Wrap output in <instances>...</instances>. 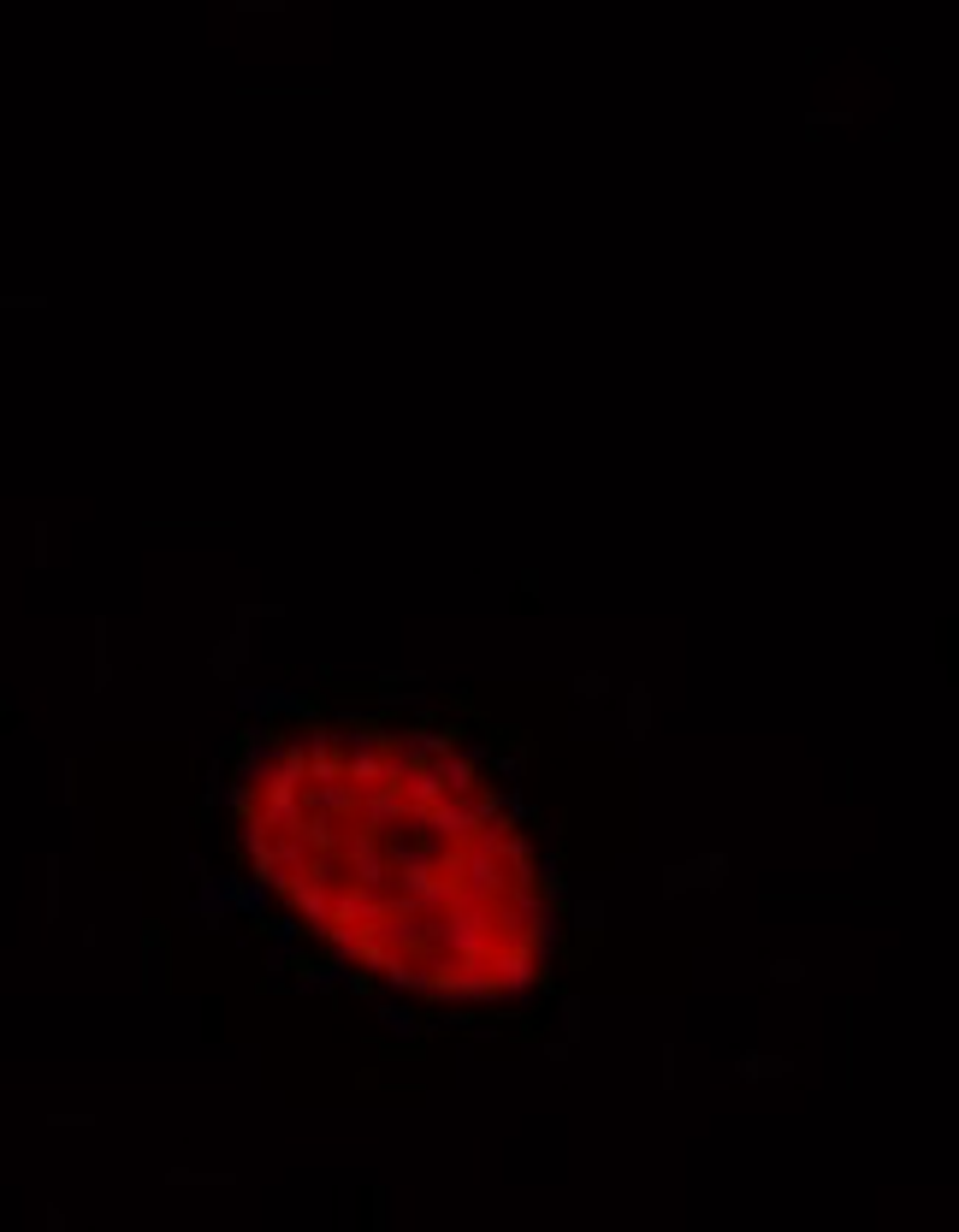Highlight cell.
I'll list each match as a JSON object with an SVG mask.
<instances>
[{
    "mask_svg": "<svg viewBox=\"0 0 959 1232\" xmlns=\"http://www.w3.org/2000/svg\"><path fill=\"white\" fill-rule=\"evenodd\" d=\"M237 818L279 907L409 995L504 1001L551 948V889L521 806L450 723H279L244 765Z\"/></svg>",
    "mask_w": 959,
    "mask_h": 1232,
    "instance_id": "1",
    "label": "cell"
}]
</instances>
